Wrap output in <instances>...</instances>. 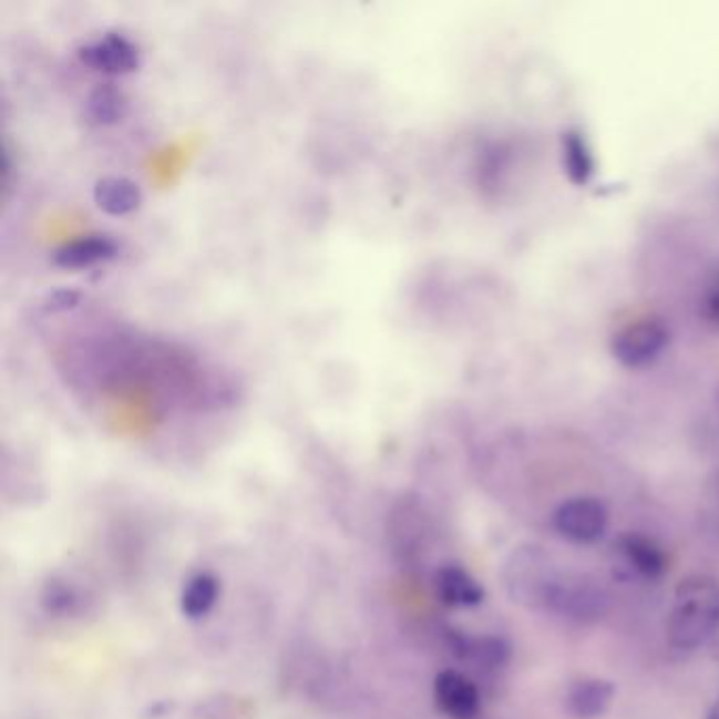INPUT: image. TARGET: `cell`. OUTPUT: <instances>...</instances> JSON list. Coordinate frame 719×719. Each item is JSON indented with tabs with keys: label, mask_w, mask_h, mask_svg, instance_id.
Wrapping results in <instances>:
<instances>
[{
	"label": "cell",
	"mask_w": 719,
	"mask_h": 719,
	"mask_svg": "<svg viewBox=\"0 0 719 719\" xmlns=\"http://www.w3.org/2000/svg\"><path fill=\"white\" fill-rule=\"evenodd\" d=\"M719 627V583L709 576H690L676 588L667 635L676 650H697Z\"/></svg>",
	"instance_id": "6da1fadb"
},
{
	"label": "cell",
	"mask_w": 719,
	"mask_h": 719,
	"mask_svg": "<svg viewBox=\"0 0 719 719\" xmlns=\"http://www.w3.org/2000/svg\"><path fill=\"white\" fill-rule=\"evenodd\" d=\"M557 574L546 562L545 553L538 546H525L511 555L506 564L504 581L513 602L530 608H546V597Z\"/></svg>",
	"instance_id": "7a4b0ae2"
},
{
	"label": "cell",
	"mask_w": 719,
	"mask_h": 719,
	"mask_svg": "<svg viewBox=\"0 0 719 719\" xmlns=\"http://www.w3.org/2000/svg\"><path fill=\"white\" fill-rule=\"evenodd\" d=\"M608 595L585 576H557L546 597V610L557 612L567 618L590 623L608 612Z\"/></svg>",
	"instance_id": "3957f363"
},
{
	"label": "cell",
	"mask_w": 719,
	"mask_h": 719,
	"mask_svg": "<svg viewBox=\"0 0 719 719\" xmlns=\"http://www.w3.org/2000/svg\"><path fill=\"white\" fill-rule=\"evenodd\" d=\"M608 509L604 502L590 496H578L564 504L553 515L555 530L572 543L590 545L604 538L608 530Z\"/></svg>",
	"instance_id": "277c9868"
},
{
	"label": "cell",
	"mask_w": 719,
	"mask_h": 719,
	"mask_svg": "<svg viewBox=\"0 0 719 719\" xmlns=\"http://www.w3.org/2000/svg\"><path fill=\"white\" fill-rule=\"evenodd\" d=\"M667 329L660 321L641 319L614 336V357L627 368H644L667 347Z\"/></svg>",
	"instance_id": "5b68a950"
},
{
	"label": "cell",
	"mask_w": 719,
	"mask_h": 719,
	"mask_svg": "<svg viewBox=\"0 0 719 719\" xmlns=\"http://www.w3.org/2000/svg\"><path fill=\"white\" fill-rule=\"evenodd\" d=\"M79 60L91 70L106 74H130L140 68V51L125 34L110 32L100 41L83 44Z\"/></svg>",
	"instance_id": "8992f818"
},
{
	"label": "cell",
	"mask_w": 719,
	"mask_h": 719,
	"mask_svg": "<svg viewBox=\"0 0 719 719\" xmlns=\"http://www.w3.org/2000/svg\"><path fill=\"white\" fill-rule=\"evenodd\" d=\"M436 707L452 719H473L480 713V690L473 679L454 671L445 669L435 677Z\"/></svg>",
	"instance_id": "52a82bcc"
},
{
	"label": "cell",
	"mask_w": 719,
	"mask_h": 719,
	"mask_svg": "<svg viewBox=\"0 0 719 719\" xmlns=\"http://www.w3.org/2000/svg\"><path fill=\"white\" fill-rule=\"evenodd\" d=\"M435 588L439 599L450 608H473L485 599V588L464 567L445 566L436 572Z\"/></svg>",
	"instance_id": "ba28073f"
},
{
	"label": "cell",
	"mask_w": 719,
	"mask_h": 719,
	"mask_svg": "<svg viewBox=\"0 0 719 719\" xmlns=\"http://www.w3.org/2000/svg\"><path fill=\"white\" fill-rule=\"evenodd\" d=\"M614 684L602 677H587L576 681L567 692V711L574 718L595 719L610 709Z\"/></svg>",
	"instance_id": "9c48e42d"
},
{
	"label": "cell",
	"mask_w": 719,
	"mask_h": 719,
	"mask_svg": "<svg viewBox=\"0 0 719 719\" xmlns=\"http://www.w3.org/2000/svg\"><path fill=\"white\" fill-rule=\"evenodd\" d=\"M93 198L109 216H127L142 205V191L127 177H104L95 184Z\"/></svg>",
	"instance_id": "30bf717a"
},
{
	"label": "cell",
	"mask_w": 719,
	"mask_h": 719,
	"mask_svg": "<svg viewBox=\"0 0 719 719\" xmlns=\"http://www.w3.org/2000/svg\"><path fill=\"white\" fill-rule=\"evenodd\" d=\"M620 551L627 564L644 578L656 581L667 572V557L650 538L641 534H627L620 538Z\"/></svg>",
	"instance_id": "8fae6325"
},
{
	"label": "cell",
	"mask_w": 719,
	"mask_h": 719,
	"mask_svg": "<svg viewBox=\"0 0 719 719\" xmlns=\"http://www.w3.org/2000/svg\"><path fill=\"white\" fill-rule=\"evenodd\" d=\"M452 648L462 658H473L477 665L485 667V669H501L511 658L509 641L502 639V637H496V635H487V637H480V639L454 635L452 637Z\"/></svg>",
	"instance_id": "7c38bea8"
},
{
	"label": "cell",
	"mask_w": 719,
	"mask_h": 719,
	"mask_svg": "<svg viewBox=\"0 0 719 719\" xmlns=\"http://www.w3.org/2000/svg\"><path fill=\"white\" fill-rule=\"evenodd\" d=\"M218 599V578L214 574H209V572H201V574H196L186 583V587L182 590L179 608H182V614L186 618L201 620L203 616H207L209 612L214 610Z\"/></svg>",
	"instance_id": "4fadbf2b"
},
{
	"label": "cell",
	"mask_w": 719,
	"mask_h": 719,
	"mask_svg": "<svg viewBox=\"0 0 719 719\" xmlns=\"http://www.w3.org/2000/svg\"><path fill=\"white\" fill-rule=\"evenodd\" d=\"M119 251L116 243L109 237H89L74 240L55 254V264L62 268H88L97 261L110 260Z\"/></svg>",
	"instance_id": "5bb4252c"
},
{
	"label": "cell",
	"mask_w": 719,
	"mask_h": 719,
	"mask_svg": "<svg viewBox=\"0 0 719 719\" xmlns=\"http://www.w3.org/2000/svg\"><path fill=\"white\" fill-rule=\"evenodd\" d=\"M127 114V97L112 85L93 89L88 100V116L95 125H114Z\"/></svg>",
	"instance_id": "9a60e30c"
},
{
	"label": "cell",
	"mask_w": 719,
	"mask_h": 719,
	"mask_svg": "<svg viewBox=\"0 0 719 719\" xmlns=\"http://www.w3.org/2000/svg\"><path fill=\"white\" fill-rule=\"evenodd\" d=\"M44 610L58 616H68L76 610L79 606V595L76 590L70 587L64 581H49L41 595Z\"/></svg>",
	"instance_id": "2e32d148"
},
{
	"label": "cell",
	"mask_w": 719,
	"mask_h": 719,
	"mask_svg": "<svg viewBox=\"0 0 719 719\" xmlns=\"http://www.w3.org/2000/svg\"><path fill=\"white\" fill-rule=\"evenodd\" d=\"M566 158L567 174L576 184H585L590 174H593V158L585 151L583 140L578 135H569L566 140Z\"/></svg>",
	"instance_id": "e0dca14e"
},
{
	"label": "cell",
	"mask_w": 719,
	"mask_h": 719,
	"mask_svg": "<svg viewBox=\"0 0 719 719\" xmlns=\"http://www.w3.org/2000/svg\"><path fill=\"white\" fill-rule=\"evenodd\" d=\"M81 294L72 291V289H58L51 296H47L44 300V312H64L74 306L79 305Z\"/></svg>",
	"instance_id": "ac0fdd59"
},
{
	"label": "cell",
	"mask_w": 719,
	"mask_h": 719,
	"mask_svg": "<svg viewBox=\"0 0 719 719\" xmlns=\"http://www.w3.org/2000/svg\"><path fill=\"white\" fill-rule=\"evenodd\" d=\"M707 644H711V648H713V650H711V653H713V658L719 660V627L716 629V633L711 635V639H709Z\"/></svg>",
	"instance_id": "d6986e66"
},
{
	"label": "cell",
	"mask_w": 719,
	"mask_h": 719,
	"mask_svg": "<svg viewBox=\"0 0 719 719\" xmlns=\"http://www.w3.org/2000/svg\"><path fill=\"white\" fill-rule=\"evenodd\" d=\"M707 719H719V700L713 705V707H711V711H709Z\"/></svg>",
	"instance_id": "ffe728a7"
}]
</instances>
